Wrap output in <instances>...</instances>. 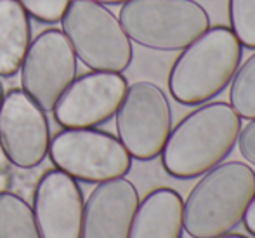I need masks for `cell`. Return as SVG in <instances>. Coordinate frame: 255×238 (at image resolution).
<instances>
[{
  "instance_id": "cell-1",
  "label": "cell",
  "mask_w": 255,
  "mask_h": 238,
  "mask_svg": "<svg viewBox=\"0 0 255 238\" xmlns=\"http://www.w3.org/2000/svg\"><path fill=\"white\" fill-rule=\"evenodd\" d=\"M242 117L224 101H208L172 129L161 150V165L175 179L200 178L235 150Z\"/></svg>"
},
{
  "instance_id": "cell-2",
  "label": "cell",
  "mask_w": 255,
  "mask_h": 238,
  "mask_svg": "<svg viewBox=\"0 0 255 238\" xmlns=\"http://www.w3.org/2000/svg\"><path fill=\"white\" fill-rule=\"evenodd\" d=\"M255 197V171L245 162H224L205 172L182 209L191 238H221L243 221Z\"/></svg>"
},
{
  "instance_id": "cell-3",
  "label": "cell",
  "mask_w": 255,
  "mask_h": 238,
  "mask_svg": "<svg viewBox=\"0 0 255 238\" xmlns=\"http://www.w3.org/2000/svg\"><path fill=\"white\" fill-rule=\"evenodd\" d=\"M243 47L228 26H210L182 49L168 73V91L177 103L200 106L219 96L242 64Z\"/></svg>"
},
{
  "instance_id": "cell-4",
  "label": "cell",
  "mask_w": 255,
  "mask_h": 238,
  "mask_svg": "<svg viewBox=\"0 0 255 238\" xmlns=\"http://www.w3.org/2000/svg\"><path fill=\"white\" fill-rule=\"evenodd\" d=\"M130 42L153 50H182L210 28L195 0H128L118 14Z\"/></svg>"
},
{
  "instance_id": "cell-5",
  "label": "cell",
  "mask_w": 255,
  "mask_h": 238,
  "mask_svg": "<svg viewBox=\"0 0 255 238\" xmlns=\"http://www.w3.org/2000/svg\"><path fill=\"white\" fill-rule=\"evenodd\" d=\"M61 28L78 61L92 71L124 73L134 49L118 17L106 5L91 0H71Z\"/></svg>"
},
{
  "instance_id": "cell-6",
  "label": "cell",
  "mask_w": 255,
  "mask_h": 238,
  "mask_svg": "<svg viewBox=\"0 0 255 238\" xmlns=\"http://www.w3.org/2000/svg\"><path fill=\"white\" fill-rule=\"evenodd\" d=\"M49 158L54 167L82 183L125 178L132 157L120 139L101 129H63L51 138Z\"/></svg>"
},
{
  "instance_id": "cell-7",
  "label": "cell",
  "mask_w": 255,
  "mask_h": 238,
  "mask_svg": "<svg viewBox=\"0 0 255 238\" xmlns=\"http://www.w3.org/2000/svg\"><path fill=\"white\" fill-rule=\"evenodd\" d=\"M115 118L118 139L132 158L149 162L160 157L172 131V108L163 89L148 80L134 82Z\"/></svg>"
},
{
  "instance_id": "cell-8",
  "label": "cell",
  "mask_w": 255,
  "mask_h": 238,
  "mask_svg": "<svg viewBox=\"0 0 255 238\" xmlns=\"http://www.w3.org/2000/svg\"><path fill=\"white\" fill-rule=\"evenodd\" d=\"M77 71L78 59L66 35L49 28L33 38L26 50L19 68L21 89L47 113L77 78Z\"/></svg>"
},
{
  "instance_id": "cell-9",
  "label": "cell",
  "mask_w": 255,
  "mask_h": 238,
  "mask_svg": "<svg viewBox=\"0 0 255 238\" xmlns=\"http://www.w3.org/2000/svg\"><path fill=\"white\" fill-rule=\"evenodd\" d=\"M51 144L45 111L23 89H10L0 104V148L17 169L38 167Z\"/></svg>"
},
{
  "instance_id": "cell-10",
  "label": "cell",
  "mask_w": 255,
  "mask_h": 238,
  "mask_svg": "<svg viewBox=\"0 0 255 238\" xmlns=\"http://www.w3.org/2000/svg\"><path fill=\"white\" fill-rule=\"evenodd\" d=\"M127 78L113 71H89L77 77L54 106V118L63 129L99 127L115 117Z\"/></svg>"
},
{
  "instance_id": "cell-11",
  "label": "cell",
  "mask_w": 255,
  "mask_h": 238,
  "mask_svg": "<svg viewBox=\"0 0 255 238\" xmlns=\"http://www.w3.org/2000/svg\"><path fill=\"white\" fill-rule=\"evenodd\" d=\"M84 193L77 179L59 169L47 171L33 193V214L42 238H80Z\"/></svg>"
},
{
  "instance_id": "cell-12",
  "label": "cell",
  "mask_w": 255,
  "mask_h": 238,
  "mask_svg": "<svg viewBox=\"0 0 255 238\" xmlns=\"http://www.w3.org/2000/svg\"><path fill=\"white\" fill-rule=\"evenodd\" d=\"M139 191L127 178L98 183L84 205L80 238H128Z\"/></svg>"
},
{
  "instance_id": "cell-13",
  "label": "cell",
  "mask_w": 255,
  "mask_h": 238,
  "mask_svg": "<svg viewBox=\"0 0 255 238\" xmlns=\"http://www.w3.org/2000/svg\"><path fill=\"white\" fill-rule=\"evenodd\" d=\"M184 200L172 188H156L139 200L128 238H182Z\"/></svg>"
},
{
  "instance_id": "cell-14",
  "label": "cell",
  "mask_w": 255,
  "mask_h": 238,
  "mask_svg": "<svg viewBox=\"0 0 255 238\" xmlns=\"http://www.w3.org/2000/svg\"><path fill=\"white\" fill-rule=\"evenodd\" d=\"M31 21L17 0H0V77L19 71L31 44Z\"/></svg>"
},
{
  "instance_id": "cell-15",
  "label": "cell",
  "mask_w": 255,
  "mask_h": 238,
  "mask_svg": "<svg viewBox=\"0 0 255 238\" xmlns=\"http://www.w3.org/2000/svg\"><path fill=\"white\" fill-rule=\"evenodd\" d=\"M0 238H42L31 205L12 191H0Z\"/></svg>"
},
{
  "instance_id": "cell-16",
  "label": "cell",
  "mask_w": 255,
  "mask_h": 238,
  "mask_svg": "<svg viewBox=\"0 0 255 238\" xmlns=\"http://www.w3.org/2000/svg\"><path fill=\"white\" fill-rule=\"evenodd\" d=\"M229 104L242 118H255V52L236 70L231 80Z\"/></svg>"
},
{
  "instance_id": "cell-17",
  "label": "cell",
  "mask_w": 255,
  "mask_h": 238,
  "mask_svg": "<svg viewBox=\"0 0 255 238\" xmlns=\"http://www.w3.org/2000/svg\"><path fill=\"white\" fill-rule=\"evenodd\" d=\"M229 23L242 47L255 49V0H229Z\"/></svg>"
},
{
  "instance_id": "cell-18",
  "label": "cell",
  "mask_w": 255,
  "mask_h": 238,
  "mask_svg": "<svg viewBox=\"0 0 255 238\" xmlns=\"http://www.w3.org/2000/svg\"><path fill=\"white\" fill-rule=\"evenodd\" d=\"M28 16L45 24L61 21L71 0H17Z\"/></svg>"
},
{
  "instance_id": "cell-19",
  "label": "cell",
  "mask_w": 255,
  "mask_h": 238,
  "mask_svg": "<svg viewBox=\"0 0 255 238\" xmlns=\"http://www.w3.org/2000/svg\"><path fill=\"white\" fill-rule=\"evenodd\" d=\"M236 144H238L242 157L249 164L255 165V118H252L245 127H242Z\"/></svg>"
},
{
  "instance_id": "cell-20",
  "label": "cell",
  "mask_w": 255,
  "mask_h": 238,
  "mask_svg": "<svg viewBox=\"0 0 255 238\" xmlns=\"http://www.w3.org/2000/svg\"><path fill=\"white\" fill-rule=\"evenodd\" d=\"M243 225H245V230L250 233V235L255 237V197L250 202L249 209H247L245 216H243Z\"/></svg>"
},
{
  "instance_id": "cell-21",
  "label": "cell",
  "mask_w": 255,
  "mask_h": 238,
  "mask_svg": "<svg viewBox=\"0 0 255 238\" xmlns=\"http://www.w3.org/2000/svg\"><path fill=\"white\" fill-rule=\"evenodd\" d=\"M91 2H98L103 5H122V3L128 2V0H91Z\"/></svg>"
},
{
  "instance_id": "cell-22",
  "label": "cell",
  "mask_w": 255,
  "mask_h": 238,
  "mask_svg": "<svg viewBox=\"0 0 255 238\" xmlns=\"http://www.w3.org/2000/svg\"><path fill=\"white\" fill-rule=\"evenodd\" d=\"M221 238H249V237L238 235V233H228V235H224V237H221Z\"/></svg>"
},
{
  "instance_id": "cell-23",
  "label": "cell",
  "mask_w": 255,
  "mask_h": 238,
  "mask_svg": "<svg viewBox=\"0 0 255 238\" xmlns=\"http://www.w3.org/2000/svg\"><path fill=\"white\" fill-rule=\"evenodd\" d=\"M3 96H5V92H3V84H2V80H0V104H2V101H3Z\"/></svg>"
}]
</instances>
